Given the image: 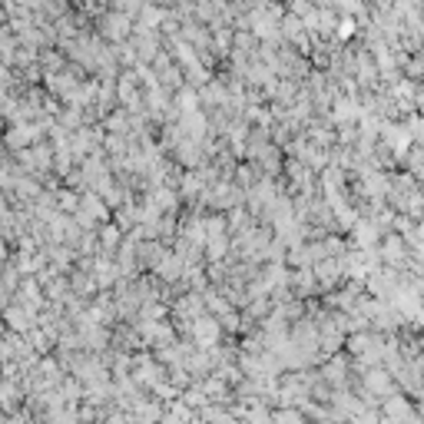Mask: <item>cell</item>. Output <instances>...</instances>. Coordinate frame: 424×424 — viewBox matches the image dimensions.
Listing matches in <instances>:
<instances>
[{"label":"cell","instance_id":"1","mask_svg":"<svg viewBox=\"0 0 424 424\" xmlns=\"http://www.w3.org/2000/svg\"><path fill=\"white\" fill-rule=\"evenodd\" d=\"M215 331H219V328H215V321H212V318H202V321H199V338H202V342H212V338H215Z\"/></svg>","mask_w":424,"mask_h":424},{"label":"cell","instance_id":"2","mask_svg":"<svg viewBox=\"0 0 424 424\" xmlns=\"http://www.w3.org/2000/svg\"><path fill=\"white\" fill-rule=\"evenodd\" d=\"M352 30H354V20L352 17H345L342 24H338V36H352Z\"/></svg>","mask_w":424,"mask_h":424}]
</instances>
